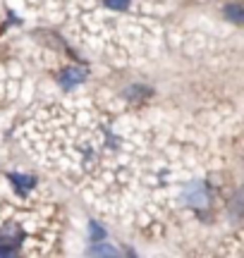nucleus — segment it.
I'll return each mask as SVG.
<instances>
[{
  "label": "nucleus",
  "instance_id": "obj_6",
  "mask_svg": "<svg viewBox=\"0 0 244 258\" xmlns=\"http://www.w3.org/2000/svg\"><path fill=\"white\" fill-rule=\"evenodd\" d=\"M91 237H94V239H103V230H101L96 222H91Z\"/></svg>",
  "mask_w": 244,
  "mask_h": 258
},
{
  "label": "nucleus",
  "instance_id": "obj_4",
  "mask_svg": "<svg viewBox=\"0 0 244 258\" xmlns=\"http://www.w3.org/2000/svg\"><path fill=\"white\" fill-rule=\"evenodd\" d=\"M91 253H94V256H113L117 251H115L110 244H105V246H91Z\"/></svg>",
  "mask_w": 244,
  "mask_h": 258
},
{
  "label": "nucleus",
  "instance_id": "obj_3",
  "mask_svg": "<svg viewBox=\"0 0 244 258\" xmlns=\"http://www.w3.org/2000/svg\"><path fill=\"white\" fill-rule=\"evenodd\" d=\"M12 184H17L22 191H27L29 186H34V177H24V175H10Z\"/></svg>",
  "mask_w": 244,
  "mask_h": 258
},
{
  "label": "nucleus",
  "instance_id": "obj_2",
  "mask_svg": "<svg viewBox=\"0 0 244 258\" xmlns=\"http://www.w3.org/2000/svg\"><path fill=\"white\" fill-rule=\"evenodd\" d=\"M225 15L232 19V22H237V24L244 22V10L239 8V5H225Z\"/></svg>",
  "mask_w": 244,
  "mask_h": 258
},
{
  "label": "nucleus",
  "instance_id": "obj_1",
  "mask_svg": "<svg viewBox=\"0 0 244 258\" xmlns=\"http://www.w3.org/2000/svg\"><path fill=\"white\" fill-rule=\"evenodd\" d=\"M60 82H63V86H75V84H82L84 82V72H82V70H77V67H70V70L63 72Z\"/></svg>",
  "mask_w": 244,
  "mask_h": 258
},
{
  "label": "nucleus",
  "instance_id": "obj_5",
  "mask_svg": "<svg viewBox=\"0 0 244 258\" xmlns=\"http://www.w3.org/2000/svg\"><path fill=\"white\" fill-rule=\"evenodd\" d=\"M105 5L110 10H125L130 5V0H105Z\"/></svg>",
  "mask_w": 244,
  "mask_h": 258
}]
</instances>
